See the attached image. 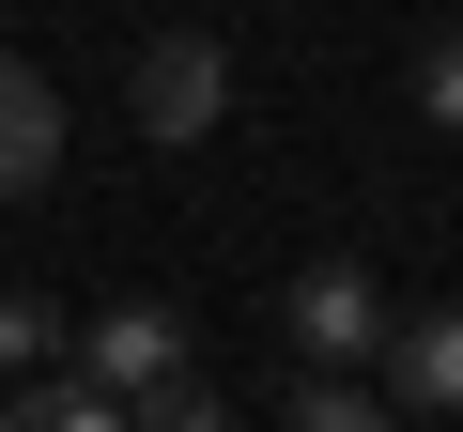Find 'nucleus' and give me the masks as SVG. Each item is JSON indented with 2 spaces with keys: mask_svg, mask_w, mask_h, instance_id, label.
<instances>
[{
  "mask_svg": "<svg viewBox=\"0 0 463 432\" xmlns=\"http://www.w3.org/2000/svg\"><path fill=\"white\" fill-rule=\"evenodd\" d=\"M417 108H432V124L463 139V32H448V47H417Z\"/></svg>",
  "mask_w": 463,
  "mask_h": 432,
  "instance_id": "10",
  "label": "nucleus"
},
{
  "mask_svg": "<svg viewBox=\"0 0 463 432\" xmlns=\"http://www.w3.org/2000/svg\"><path fill=\"white\" fill-rule=\"evenodd\" d=\"M155 371H185V309H155V294H124V309H93L78 324V386H155Z\"/></svg>",
  "mask_w": 463,
  "mask_h": 432,
  "instance_id": "3",
  "label": "nucleus"
},
{
  "mask_svg": "<svg viewBox=\"0 0 463 432\" xmlns=\"http://www.w3.org/2000/svg\"><path fill=\"white\" fill-rule=\"evenodd\" d=\"M62 355V309L47 294H0V371H47Z\"/></svg>",
  "mask_w": 463,
  "mask_h": 432,
  "instance_id": "9",
  "label": "nucleus"
},
{
  "mask_svg": "<svg viewBox=\"0 0 463 432\" xmlns=\"http://www.w3.org/2000/svg\"><path fill=\"white\" fill-rule=\"evenodd\" d=\"M124 93H139V139H216V108H232V47L201 32V16H170V32H139V62H124Z\"/></svg>",
  "mask_w": 463,
  "mask_h": 432,
  "instance_id": "1",
  "label": "nucleus"
},
{
  "mask_svg": "<svg viewBox=\"0 0 463 432\" xmlns=\"http://www.w3.org/2000/svg\"><path fill=\"white\" fill-rule=\"evenodd\" d=\"M0 432H124V401L62 371V386H16V401H0Z\"/></svg>",
  "mask_w": 463,
  "mask_h": 432,
  "instance_id": "7",
  "label": "nucleus"
},
{
  "mask_svg": "<svg viewBox=\"0 0 463 432\" xmlns=\"http://www.w3.org/2000/svg\"><path fill=\"white\" fill-rule=\"evenodd\" d=\"M279 324H294V355L371 371V340H386V278H371V263H309V278L279 294Z\"/></svg>",
  "mask_w": 463,
  "mask_h": 432,
  "instance_id": "2",
  "label": "nucleus"
},
{
  "mask_svg": "<svg viewBox=\"0 0 463 432\" xmlns=\"http://www.w3.org/2000/svg\"><path fill=\"white\" fill-rule=\"evenodd\" d=\"M47 170H62V93H47V62L0 47V201H32Z\"/></svg>",
  "mask_w": 463,
  "mask_h": 432,
  "instance_id": "5",
  "label": "nucleus"
},
{
  "mask_svg": "<svg viewBox=\"0 0 463 432\" xmlns=\"http://www.w3.org/2000/svg\"><path fill=\"white\" fill-rule=\"evenodd\" d=\"M294 432H386V386L325 371V386H294Z\"/></svg>",
  "mask_w": 463,
  "mask_h": 432,
  "instance_id": "8",
  "label": "nucleus"
},
{
  "mask_svg": "<svg viewBox=\"0 0 463 432\" xmlns=\"http://www.w3.org/2000/svg\"><path fill=\"white\" fill-rule=\"evenodd\" d=\"M448 16H463V0H448Z\"/></svg>",
  "mask_w": 463,
  "mask_h": 432,
  "instance_id": "11",
  "label": "nucleus"
},
{
  "mask_svg": "<svg viewBox=\"0 0 463 432\" xmlns=\"http://www.w3.org/2000/svg\"><path fill=\"white\" fill-rule=\"evenodd\" d=\"M124 432H232V401H216V371H155V386H124Z\"/></svg>",
  "mask_w": 463,
  "mask_h": 432,
  "instance_id": "6",
  "label": "nucleus"
},
{
  "mask_svg": "<svg viewBox=\"0 0 463 432\" xmlns=\"http://www.w3.org/2000/svg\"><path fill=\"white\" fill-rule=\"evenodd\" d=\"M371 371H386V401H417V417H463V309H386Z\"/></svg>",
  "mask_w": 463,
  "mask_h": 432,
  "instance_id": "4",
  "label": "nucleus"
}]
</instances>
